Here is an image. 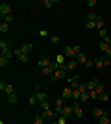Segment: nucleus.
I'll return each instance as SVG.
<instances>
[{
  "label": "nucleus",
  "instance_id": "f257e3e1",
  "mask_svg": "<svg viewBox=\"0 0 111 124\" xmlns=\"http://www.w3.org/2000/svg\"><path fill=\"white\" fill-rule=\"evenodd\" d=\"M65 76H67V67H65V65H61V67L54 72V76L50 78V80H61V78H65Z\"/></svg>",
  "mask_w": 111,
  "mask_h": 124
},
{
  "label": "nucleus",
  "instance_id": "f03ea898",
  "mask_svg": "<svg viewBox=\"0 0 111 124\" xmlns=\"http://www.w3.org/2000/svg\"><path fill=\"white\" fill-rule=\"evenodd\" d=\"M80 83H81V82H80V76L76 74V76H72V78L69 80V87L72 89V91H76V89L80 87Z\"/></svg>",
  "mask_w": 111,
  "mask_h": 124
},
{
  "label": "nucleus",
  "instance_id": "7ed1b4c3",
  "mask_svg": "<svg viewBox=\"0 0 111 124\" xmlns=\"http://www.w3.org/2000/svg\"><path fill=\"white\" fill-rule=\"evenodd\" d=\"M63 56L69 57V59H74V57H76V50H74V46H65Z\"/></svg>",
  "mask_w": 111,
  "mask_h": 124
},
{
  "label": "nucleus",
  "instance_id": "20e7f679",
  "mask_svg": "<svg viewBox=\"0 0 111 124\" xmlns=\"http://www.w3.org/2000/svg\"><path fill=\"white\" fill-rule=\"evenodd\" d=\"M0 15H2V17L13 15V13H11V6L9 4H0Z\"/></svg>",
  "mask_w": 111,
  "mask_h": 124
},
{
  "label": "nucleus",
  "instance_id": "39448f33",
  "mask_svg": "<svg viewBox=\"0 0 111 124\" xmlns=\"http://www.w3.org/2000/svg\"><path fill=\"white\" fill-rule=\"evenodd\" d=\"M41 117H43L44 120H50V119H54V117H56V113H54V109H43Z\"/></svg>",
  "mask_w": 111,
  "mask_h": 124
},
{
  "label": "nucleus",
  "instance_id": "423d86ee",
  "mask_svg": "<svg viewBox=\"0 0 111 124\" xmlns=\"http://www.w3.org/2000/svg\"><path fill=\"white\" fill-rule=\"evenodd\" d=\"M72 108H74V115H76V117H81V115H83V109L80 108V104H78V100H74V104H72Z\"/></svg>",
  "mask_w": 111,
  "mask_h": 124
},
{
  "label": "nucleus",
  "instance_id": "0eeeda50",
  "mask_svg": "<svg viewBox=\"0 0 111 124\" xmlns=\"http://www.w3.org/2000/svg\"><path fill=\"white\" fill-rule=\"evenodd\" d=\"M74 59H76V61H78L80 65H85V63L89 61V59L85 57V54H83V52H80V54H76V57H74Z\"/></svg>",
  "mask_w": 111,
  "mask_h": 124
},
{
  "label": "nucleus",
  "instance_id": "6e6552de",
  "mask_svg": "<svg viewBox=\"0 0 111 124\" xmlns=\"http://www.w3.org/2000/svg\"><path fill=\"white\" fill-rule=\"evenodd\" d=\"M74 113V108L72 106H63V109H61V115H65V117H69V115Z\"/></svg>",
  "mask_w": 111,
  "mask_h": 124
},
{
  "label": "nucleus",
  "instance_id": "1a4fd4ad",
  "mask_svg": "<svg viewBox=\"0 0 111 124\" xmlns=\"http://www.w3.org/2000/svg\"><path fill=\"white\" fill-rule=\"evenodd\" d=\"M50 59H48V57H41V59H39V67L41 69H46V67H50Z\"/></svg>",
  "mask_w": 111,
  "mask_h": 124
},
{
  "label": "nucleus",
  "instance_id": "9d476101",
  "mask_svg": "<svg viewBox=\"0 0 111 124\" xmlns=\"http://www.w3.org/2000/svg\"><path fill=\"white\" fill-rule=\"evenodd\" d=\"M65 67H67V70H74V69L78 67V61H76V59H69V63H67Z\"/></svg>",
  "mask_w": 111,
  "mask_h": 124
},
{
  "label": "nucleus",
  "instance_id": "9b49d317",
  "mask_svg": "<svg viewBox=\"0 0 111 124\" xmlns=\"http://www.w3.org/2000/svg\"><path fill=\"white\" fill-rule=\"evenodd\" d=\"M98 35H100L102 41H109V37H111V35H107V30H106V28H104V30H98Z\"/></svg>",
  "mask_w": 111,
  "mask_h": 124
},
{
  "label": "nucleus",
  "instance_id": "f8f14e48",
  "mask_svg": "<svg viewBox=\"0 0 111 124\" xmlns=\"http://www.w3.org/2000/svg\"><path fill=\"white\" fill-rule=\"evenodd\" d=\"M35 96H37V100H39V104H43V102H46V98H48V94L46 93H35Z\"/></svg>",
  "mask_w": 111,
  "mask_h": 124
},
{
  "label": "nucleus",
  "instance_id": "ddd939ff",
  "mask_svg": "<svg viewBox=\"0 0 111 124\" xmlns=\"http://www.w3.org/2000/svg\"><path fill=\"white\" fill-rule=\"evenodd\" d=\"M95 91H96V94H98V96H100V94H104V93H106V87H104V83L98 82V85L95 87Z\"/></svg>",
  "mask_w": 111,
  "mask_h": 124
},
{
  "label": "nucleus",
  "instance_id": "4468645a",
  "mask_svg": "<svg viewBox=\"0 0 111 124\" xmlns=\"http://www.w3.org/2000/svg\"><path fill=\"white\" fill-rule=\"evenodd\" d=\"M96 85H98V80H96V78H93L91 82H87V91H93Z\"/></svg>",
  "mask_w": 111,
  "mask_h": 124
},
{
  "label": "nucleus",
  "instance_id": "2eb2a0df",
  "mask_svg": "<svg viewBox=\"0 0 111 124\" xmlns=\"http://www.w3.org/2000/svg\"><path fill=\"white\" fill-rule=\"evenodd\" d=\"M28 52H32V43H26L21 46V54H28Z\"/></svg>",
  "mask_w": 111,
  "mask_h": 124
},
{
  "label": "nucleus",
  "instance_id": "dca6fc26",
  "mask_svg": "<svg viewBox=\"0 0 111 124\" xmlns=\"http://www.w3.org/2000/svg\"><path fill=\"white\" fill-rule=\"evenodd\" d=\"M96 28H98V30H104V28H106V21H104L102 17L96 19Z\"/></svg>",
  "mask_w": 111,
  "mask_h": 124
},
{
  "label": "nucleus",
  "instance_id": "f3484780",
  "mask_svg": "<svg viewBox=\"0 0 111 124\" xmlns=\"http://www.w3.org/2000/svg\"><path fill=\"white\" fill-rule=\"evenodd\" d=\"M6 94H7V96H9V94H15V87H13V83H7V85H6V91H4Z\"/></svg>",
  "mask_w": 111,
  "mask_h": 124
},
{
  "label": "nucleus",
  "instance_id": "a211bd4d",
  "mask_svg": "<svg viewBox=\"0 0 111 124\" xmlns=\"http://www.w3.org/2000/svg\"><path fill=\"white\" fill-rule=\"evenodd\" d=\"M104 109H100V108H96V109H93V117H96V119H100V117H104Z\"/></svg>",
  "mask_w": 111,
  "mask_h": 124
},
{
  "label": "nucleus",
  "instance_id": "6ab92c4d",
  "mask_svg": "<svg viewBox=\"0 0 111 124\" xmlns=\"http://www.w3.org/2000/svg\"><path fill=\"white\" fill-rule=\"evenodd\" d=\"M72 93H74V91L70 87H65L63 89V98H72Z\"/></svg>",
  "mask_w": 111,
  "mask_h": 124
},
{
  "label": "nucleus",
  "instance_id": "aec40b11",
  "mask_svg": "<svg viewBox=\"0 0 111 124\" xmlns=\"http://www.w3.org/2000/svg\"><path fill=\"white\" fill-rule=\"evenodd\" d=\"M76 91H80V93H89V91H87V82H81V83H80V87L76 89Z\"/></svg>",
  "mask_w": 111,
  "mask_h": 124
},
{
  "label": "nucleus",
  "instance_id": "412c9836",
  "mask_svg": "<svg viewBox=\"0 0 111 124\" xmlns=\"http://www.w3.org/2000/svg\"><path fill=\"white\" fill-rule=\"evenodd\" d=\"M41 70H43V74H44V76H48V78H52V76H54V70H52L50 67H46V69H41Z\"/></svg>",
  "mask_w": 111,
  "mask_h": 124
},
{
  "label": "nucleus",
  "instance_id": "4be33fe9",
  "mask_svg": "<svg viewBox=\"0 0 111 124\" xmlns=\"http://www.w3.org/2000/svg\"><path fill=\"white\" fill-rule=\"evenodd\" d=\"M63 96H58V98H56V102H54V106H56V108H63Z\"/></svg>",
  "mask_w": 111,
  "mask_h": 124
},
{
  "label": "nucleus",
  "instance_id": "5701e85b",
  "mask_svg": "<svg viewBox=\"0 0 111 124\" xmlns=\"http://www.w3.org/2000/svg\"><path fill=\"white\" fill-rule=\"evenodd\" d=\"M87 100H91L89 93H81V94H80V100H78V102H87Z\"/></svg>",
  "mask_w": 111,
  "mask_h": 124
},
{
  "label": "nucleus",
  "instance_id": "b1692460",
  "mask_svg": "<svg viewBox=\"0 0 111 124\" xmlns=\"http://www.w3.org/2000/svg\"><path fill=\"white\" fill-rule=\"evenodd\" d=\"M85 28H87V30H93V28H96V21H87V22H85Z\"/></svg>",
  "mask_w": 111,
  "mask_h": 124
},
{
  "label": "nucleus",
  "instance_id": "393cba45",
  "mask_svg": "<svg viewBox=\"0 0 111 124\" xmlns=\"http://www.w3.org/2000/svg\"><path fill=\"white\" fill-rule=\"evenodd\" d=\"M100 50H102V52H104V54H106V52H107V50H109V45H107V43H106V41H100Z\"/></svg>",
  "mask_w": 111,
  "mask_h": 124
},
{
  "label": "nucleus",
  "instance_id": "a878e982",
  "mask_svg": "<svg viewBox=\"0 0 111 124\" xmlns=\"http://www.w3.org/2000/svg\"><path fill=\"white\" fill-rule=\"evenodd\" d=\"M98 122H100V124H109L111 119L107 117V115H104V117H100V119H98Z\"/></svg>",
  "mask_w": 111,
  "mask_h": 124
},
{
  "label": "nucleus",
  "instance_id": "bb28decb",
  "mask_svg": "<svg viewBox=\"0 0 111 124\" xmlns=\"http://www.w3.org/2000/svg\"><path fill=\"white\" fill-rule=\"evenodd\" d=\"M2 22H6V24H11V22H13V15H6V17H2Z\"/></svg>",
  "mask_w": 111,
  "mask_h": 124
},
{
  "label": "nucleus",
  "instance_id": "cd10ccee",
  "mask_svg": "<svg viewBox=\"0 0 111 124\" xmlns=\"http://www.w3.org/2000/svg\"><path fill=\"white\" fill-rule=\"evenodd\" d=\"M28 102H30V106H35V104H39V100H37V96H35V94H32V96L28 98Z\"/></svg>",
  "mask_w": 111,
  "mask_h": 124
},
{
  "label": "nucleus",
  "instance_id": "c85d7f7f",
  "mask_svg": "<svg viewBox=\"0 0 111 124\" xmlns=\"http://www.w3.org/2000/svg\"><path fill=\"white\" fill-rule=\"evenodd\" d=\"M95 69H104V61H102V57H100V59H95Z\"/></svg>",
  "mask_w": 111,
  "mask_h": 124
},
{
  "label": "nucleus",
  "instance_id": "c756f323",
  "mask_svg": "<svg viewBox=\"0 0 111 124\" xmlns=\"http://www.w3.org/2000/svg\"><path fill=\"white\" fill-rule=\"evenodd\" d=\"M54 4H56V0H44V2H43V6H44V8H48V9H50Z\"/></svg>",
  "mask_w": 111,
  "mask_h": 124
},
{
  "label": "nucleus",
  "instance_id": "7c9ffc66",
  "mask_svg": "<svg viewBox=\"0 0 111 124\" xmlns=\"http://www.w3.org/2000/svg\"><path fill=\"white\" fill-rule=\"evenodd\" d=\"M7 61H9V57L0 56V67H6V65H7Z\"/></svg>",
  "mask_w": 111,
  "mask_h": 124
},
{
  "label": "nucleus",
  "instance_id": "2f4dec72",
  "mask_svg": "<svg viewBox=\"0 0 111 124\" xmlns=\"http://www.w3.org/2000/svg\"><path fill=\"white\" fill-rule=\"evenodd\" d=\"M0 48H2V50H9V45H7V41H4V39H2V41H0Z\"/></svg>",
  "mask_w": 111,
  "mask_h": 124
},
{
  "label": "nucleus",
  "instance_id": "473e14b6",
  "mask_svg": "<svg viewBox=\"0 0 111 124\" xmlns=\"http://www.w3.org/2000/svg\"><path fill=\"white\" fill-rule=\"evenodd\" d=\"M7 30H9V24H6V22H2V24H0V31H2V33H6Z\"/></svg>",
  "mask_w": 111,
  "mask_h": 124
},
{
  "label": "nucleus",
  "instance_id": "72a5a7b5",
  "mask_svg": "<svg viewBox=\"0 0 111 124\" xmlns=\"http://www.w3.org/2000/svg\"><path fill=\"white\" fill-rule=\"evenodd\" d=\"M19 61L21 63H28V54H21V56H19Z\"/></svg>",
  "mask_w": 111,
  "mask_h": 124
},
{
  "label": "nucleus",
  "instance_id": "f704fd0d",
  "mask_svg": "<svg viewBox=\"0 0 111 124\" xmlns=\"http://www.w3.org/2000/svg\"><path fill=\"white\" fill-rule=\"evenodd\" d=\"M50 41H52V45H58L61 39H59V35H52V37H50Z\"/></svg>",
  "mask_w": 111,
  "mask_h": 124
},
{
  "label": "nucleus",
  "instance_id": "c9c22d12",
  "mask_svg": "<svg viewBox=\"0 0 111 124\" xmlns=\"http://www.w3.org/2000/svg\"><path fill=\"white\" fill-rule=\"evenodd\" d=\"M56 61H58L59 65H65V56H61V54H59V56L56 57Z\"/></svg>",
  "mask_w": 111,
  "mask_h": 124
},
{
  "label": "nucleus",
  "instance_id": "e433bc0d",
  "mask_svg": "<svg viewBox=\"0 0 111 124\" xmlns=\"http://www.w3.org/2000/svg\"><path fill=\"white\" fill-rule=\"evenodd\" d=\"M33 124H44V119H43V117H35V119H33Z\"/></svg>",
  "mask_w": 111,
  "mask_h": 124
},
{
  "label": "nucleus",
  "instance_id": "4c0bfd02",
  "mask_svg": "<svg viewBox=\"0 0 111 124\" xmlns=\"http://www.w3.org/2000/svg\"><path fill=\"white\" fill-rule=\"evenodd\" d=\"M98 98H100L102 102H107V100H109V94H107V93H104V94H100Z\"/></svg>",
  "mask_w": 111,
  "mask_h": 124
},
{
  "label": "nucleus",
  "instance_id": "58836bf2",
  "mask_svg": "<svg viewBox=\"0 0 111 124\" xmlns=\"http://www.w3.org/2000/svg\"><path fill=\"white\" fill-rule=\"evenodd\" d=\"M58 122H59V124H67V117H65V115H59Z\"/></svg>",
  "mask_w": 111,
  "mask_h": 124
},
{
  "label": "nucleus",
  "instance_id": "ea45409f",
  "mask_svg": "<svg viewBox=\"0 0 111 124\" xmlns=\"http://www.w3.org/2000/svg\"><path fill=\"white\" fill-rule=\"evenodd\" d=\"M7 100H9V104H15V102H17V94H9V96H7Z\"/></svg>",
  "mask_w": 111,
  "mask_h": 124
},
{
  "label": "nucleus",
  "instance_id": "a19ab883",
  "mask_svg": "<svg viewBox=\"0 0 111 124\" xmlns=\"http://www.w3.org/2000/svg\"><path fill=\"white\" fill-rule=\"evenodd\" d=\"M102 61H104V67H109V65H111V59H109V57H102Z\"/></svg>",
  "mask_w": 111,
  "mask_h": 124
},
{
  "label": "nucleus",
  "instance_id": "79ce46f5",
  "mask_svg": "<svg viewBox=\"0 0 111 124\" xmlns=\"http://www.w3.org/2000/svg\"><path fill=\"white\" fill-rule=\"evenodd\" d=\"M96 19H98V15H95V13H89V15H87V21H96Z\"/></svg>",
  "mask_w": 111,
  "mask_h": 124
},
{
  "label": "nucleus",
  "instance_id": "37998d69",
  "mask_svg": "<svg viewBox=\"0 0 111 124\" xmlns=\"http://www.w3.org/2000/svg\"><path fill=\"white\" fill-rule=\"evenodd\" d=\"M89 96H91L93 100H95V98H98V94H96V91H95V89H93V91H89Z\"/></svg>",
  "mask_w": 111,
  "mask_h": 124
},
{
  "label": "nucleus",
  "instance_id": "c03bdc74",
  "mask_svg": "<svg viewBox=\"0 0 111 124\" xmlns=\"http://www.w3.org/2000/svg\"><path fill=\"white\" fill-rule=\"evenodd\" d=\"M41 108H43V109H52V108H50V104H48V100L41 104Z\"/></svg>",
  "mask_w": 111,
  "mask_h": 124
},
{
  "label": "nucleus",
  "instance_id": "a18cd8bd",
  "mask_svg": "<svg viewBox=\"0 0 111 124\" xmlns=\"http://www.w3.org/2000/svg\"><path fill=\"white\" fill-rule=\"evenodd\" d=\"M85 67H95V61H93V59H89V61H87V63H85Z\"/></svg>",
  "mask_w": 111,
  "mask_h": 124
},
{
  "label": "nucleus",
  "instance_id": "49530a36",
  "mask_svg": "<svg viewBox=\"0 0 111 124\" xmlns=\"http://www.w3.org/2000/svg\"><path fill=\"white\" fill-rule=\"evenodd\" d=\"M6 85H7V83H6L4 80H2V82H0V89H2V91H6Z\"/></svg>",
  "mask_w": 111,
  "mask_h": 124
},
{
  "label": "nucleus",
  "instance_id": "de8ad7c7",
  "mask_svg": "<svg viewBox=\"0 0 111 124\" xmlns=\"http://www.w3.org/2000/svg\"><path fill=\"white\" fill-rule=\"evenodd\" d=\"M33 87H35V91H37V93H41V83H35Z\"/></svg>",
  "mask_w": 111,
  "mask_h": 124
},
{
  "label": "nucleus",
  "instance_id": "09e8293b",
  "mask_svg": "<svg viewBox=\"0 0 111 124\" xmlns=\"http://www.w3.org/2000/svg\"><path fill=\"white\" fill-rule=\"evenodd\" d=\"M107 43V45H109V48H111V37H109V41H106Z\"/></svg>",
  "mask_w": 111,
  "mask_h": 124
},
{
  "label": "nucleus",
  "instance_id": "8fccbe9b",
  "mask_svg": "<svg viewBox=\"0 0 111 124\" xmlns=\"http://www.w3.org/2000/svg\"><path fill=\"white\" fill-rule=\"evenodd\" d=\"M50 124H59V122H58V120H52V122H50Z\"/></svg>",
  "mask_w": 111,
  "mask_h": 124
},
{
  "label": "nucleus",
  "instance_id": "3c124183",
  "mask_svg": "<svg viewBox=\"0 0 111 124\" xmlns=\"http://www.w3.org/2000/svg\"><path fill=\"white\" fill-rule=\"evenodd\" d=\"M109 124H111V122H109Z\"/></svg>",
  "mask_w": 111,
  "mask_h": 124
}]
</instances>
